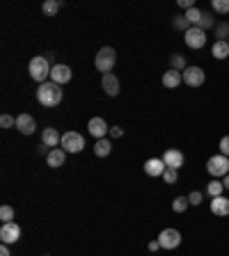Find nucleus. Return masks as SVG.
Returning a JSON list of instances; mask_svg holds the SVG:
<instances>
[{
  "mask_svg": "<svg viewBox=\"0 0 229 256\" xmlns=\"http://www.w3.org/2000/svg\"><path fill=\"white\" fill-rule=\"evenodd\" d=\"M37 101L44 108H55L62 103V87L53 80H46L44 85L37 87Z\"/></svg>",
  "mask_w": 229,
  "mask_h": 256,
  "instance_id": "1",
  "label": "nucleus"
},
{
  "mask_svg": "<svg viewBox=\"0 0 229 256\" xmlns=\"http://www.w3.org/2000/svg\"><path fill=\"white\" fill-rule=\"evenodd\" d=\"M28 71H30L32 80H37L39 85L46 83V78L51 75V71H53V67H51V62H48V57H32L30 60V67H28Z\"/></svg>",
  "mask_w": 229,
  "mask_h": 256,
  "instance_id": "2",
  "label": "nucleus"
},
{
  "mask_svg": "<svg viewBox=\"0 0 229 256\" xmlns=\"http://www.w3.org/2000/svg\"><path fill=\"white\" fill-rule=\"evenodd\" d=\"M114 62H117V53H114V48H110V46H103L99 53H96V57H94V67L99 69L101 73L106 75L113 71Z\"/></svg>",
  "mask_w": 229,
  "mask_h": 256,
  "instance_id": "3",
  "label": "nucleus"
},
{
  "mask_svg": "<svg viewBox=\"0 0 229 256\" xmlns=\"http://www.w3.org/2000/svg\"><path fill=\"white\" fill-rule=\"evenodd\" d=\"M206 172L211 174L213 179H225L229 174V158L227 156H222V153H218V156H211V158L206 160Z\"/></svg>",
  "mask_w": 229,
  "mask_h": 256,
  "instance_id": "4",
  "label": "nucleus"
},
{
  "mask_svg": "<svg viewBox=\"0 0 229 256\" xmlns=\"http://www.w3.org/2000/svg\"><path fill=\"white\" fill-rule=\"evenodd\" d=\"M60 146L67 151V153H80L85 146V137L80 135V133H76V130H69V133L62 135Z\"/></svg>",
  "mask_w": 229,
  "mask_h": 256,
  "instance_id": "5",
  "label": "nucleus"
},
{
  "mask_svg": "<svg viewBox=\"0 0 229 256\" xmlns=\"http://www.w3.org/2000/svg\"><path fill=\"white\" fill-rule=\"evenodd\" d=\"M19 238H21V226L16 222H7V224L0 226V240H2V245H14V242H19Z\"/></svg>",
  "mask_w": 229,
  "mask_h": 256,
  "instance_id": "6",
  "label": "nucleus"
},
{
  "mask_svg": "<svg viewBox=\"0 0 229 256\" xmlns=\"http://www.w3.org/2000/svg\"><path fill=\"white\" fill-rule=\"evenodd\" d=\"M158 242L163 249H176L181 245V234L176 229H163L158 236Z\"/></svg>",
  "mask_w": 229,
  "mask_h": 256,
  "instance_id": "7",
  "label": "nucleus"
},
{
  "mask_svg": "<svg viewBox=\"0 0 229 256\" xmlns=\"http://www.w3.org/2000/svg\"><path fill=\"white\" fill-rule=\"evenodd\" d=\"M181 75H183V83L188 85V87H199V85H204V80H206L204 69H199V67H188Z\"/></svg>",
  "mask_w": 229,
  "mask_h": 256,
  "instance_id": "8",
  "label": "nucleus"
},
{
  "mask_svg": "<svg viewBox=\"0 0 229 256\" xmlns=\"http://www.w3.org/2000/svg\"><path fill=\"white\" fill-rule=\"evenodd\" d=\"M183 39H186V46H188V48H204L206 46V32L202 30V28H197V25L186 32Z\"/></svg>",
  "mask_w": 229,
  "mask_h": 256,
  "instance_id": "9",
  "label": "nucleus"
},
{
  "mask_svg": "<svg viewBox=\"0 0 229 256\" xmlns=\"http://www.w3.org/2000/svg\"><path fill=\"white\" fill-rule=\"evenodd\" d=\"M87 130H90L92 137H96V140H103L106 133H110V126L106 124L103 117H92L90 124H87Z\"/></svg>",
  "mask_w": 229,
  "mask_h": 256,
  "instance_id": "10",
  "label": "nucleus"
},
{
  "mask_svg": "<svg viewBox=\"0 0 229 256\" xmlns=\"http://www.w3.org/2000/svg\"><path fill=\"white\" fill-rule=\"evenodd\" d=\"M16 130L23 135H32L37 130V121L32 119V114H19L16 117Z\"/></svg>",
  "mask_w": 229,
  "mask_h": 256,
  "instance_id": "11",
  "label": "nucleus"
},
{
  "mask_svg": "<svg viewBox=\"0 0 229 256\" xmlns=\"http://www.w3.org/2000/svg\"><path fill=\"white\" fill-rule=\"evenodd\" d=\"M51 80H53V83H57L62 87L64 83H69V80H71V69H69L67 64H53Z\"/></svg>",
  "mask_w": 229,
  "mask_h": 256,
  "instance_id": "12",
  "label": "nucleus"
},
{
  "mask_svg": "<svg viewBox=\"0 0 229 256\" xmlns=\"http://www.w3.org/2000/svg\"><path fill=\"white\" fill-rule=\"evenodd\" d=\"M183 153L179 149H168L165 153H163V163L168 167H172V169H181L183 167Z\"/></svg>",
  "mask_w": 229,
  "mask_h": 256,
  "instance_id": "13",
  "label": "nucleus"
},
{
  "mask_svg": "<svg viewBox=\"0 0 229 256\" xmlns=\"http://www.w3.org/2000/svg\"><path fill=\"white\" fill-rule=\"evenodd\" d=\"M101 87H103V91H106L108 96H117L119 94V80H117V75L106 73L101 78Z\"/></svg>",
  "mask_w": 229,
  "mask_h": 256,
  "instance_id": "14",
  "label": "nucleus"
},
{
  "mask_svg": "<svg viewBox=\"0 0 229 256\" xmlns=\"http://www.w3.org/2000/svg\"><path fill=\"white\" fill-rule=\"evenodd\" d=\"M168 169V165L160 158H149L145 163V174L147 176H163V172Z\"/></svg>",
  "mask_w": 229,
  "mask_h": 256,
  "instance_id": "15",
  "label": "nucleus"
},
{
  "mask_svg": "<svg viewBox=\"0 0 229 256\" xmlns=\"http://www.w3.org/2000/svg\"><path fill=\"white\" fill-rule=\"evenodd\" d=\"M211 213H213V215H220V218L229 215V199L227 197H215V199H211Z\"/></svg>",
  "mask_w": 229,
  "mask_h": 256,
  "instance_id": "16",
  "label": "nucleus"
},
{
  "mask_svg": "<svg viewBox=\"0 0 229 256\" xmlns=\"http://www.w3.org/2000/svg\"><path fill=\"white\" fill-rule=\"evenodd\" d=\"M64 158H67V151L64 149H51L46 153V163L51 167H62L64 165Z\"/></svg>",
  "mask_w": 229,
  "mask_h": 256,
  "instance_id": "17",
  "label": "nucleus"
},
{
  "mask_svg": "<svg viewBox=\"0 0 229 256\" xmlns=\"http://www.w3.org/2000/svg\"><path fill=\"white\" fill-rule=\"evenodd\" d=\"M41 142H44V146H57V144L62 142V135L55 130V128H44V133H41Z\"/></svg>",
  "mask_w": 229,
  "mask_h": 256,
  "instance_id": "18",
  "label": "nucleus"
},
{
  "mask_svg": "<svg viewBox=\"0 0 229 256\" xmlns=\"http://www.w3.org/2000/svg\"><path fill=\"white\" fill-rule=\"evenodd\" d=\"M181 83H183V75L179 73V71H174V69H170L168 73H163V85H165L168 90H174V87H179Z\"/></svg>",
  "mask_w": 229,
  "mask_h": 256,
  "instance_id": "19",
  "label": "nucleus"
},
{
  "mask_svg": "<svg viewBox=\"0 0 229 256\" xmlns=\"http://www.w3.org/2000/svg\"><path fill=\"white\" fill-rule=\"evenodd\" d=\"M110 151H113V144L108 142L106 137H103V140H96V144H94V156L106 158V156H110Z\"/></svg>",
  "mask_w": 229,
  "mask_h": 256,
  "instance_id": "20",
  "label": "nucleus"
},
{
  "mask_svg": "<svg viewBox=\"0 0 229 256\" xmlns=\"http://www.w3.org/2000/svg\"><path fill=\"white\" fill-rule=\"evenodd\" d=\"M211 53H213L215 60H225V57H229V41H215L213 48H211Z\"/></svg>",
  "mask_w": 229,
  "mask_h": 256,
  "instance_id": "21",
  "label": "nucleus"
},
{
  "mask_svg": "<svg viewBox=\"0 0 229 256\" xmlns=\"http://www.w3.org/2000/svg\"><path fill=\"white\" fill-rule=\"evenodd\" d=\"M206 192L211 195V199H215V197H222V192H225V185H222V181L213 179V181L206 185Z\"/></svg>",
  "mask_w": 229,
  "mask_h": 256,
  "instance_id": "22",
  "label": "nucleus"
},
{
  "mask_svg": "<svg viewBox=\"0 0 229 256\" xmlns=\"http://www.w3.org/2000/svg\"><path fill=\"white\" fill-rule=\"evenodd\" d=\"M170 64H172V69H174V71H179V73H183V71L188 69V64H186V57H183L181 53L172 55V57H170Z\"/></svg>",
  "mask_w": 229,
  "mask_h": 256,
  "instance_id": "23",
  "label": "nucleus"
},
{
  "mask_svg": "<svg viewBox=\"0 0 229 256\" xmlns=\"http://www.w3.org/2000/svg\"><path fill=\"white\" fill-rule=\"evenodd\" d=\"M202 14H204V12H199L197 7H192V9H188L183 16H186V18H188V23L195 28V25H199V21H202Z\"/></svg>",
  "mask_w": 229,
  "mask_h": 256,
  "instance_id": "24",
  "label": "nucleus"
},
{
  "mask_svg": "<svg viewBox=\"0 0 229 256\" xmlns=\"http://www.w3.org/2000/svg\"><path fill=\"white\" fill-rule=\"evenodd\" d=\"M57 9H60V2H57V0H46L44 5H41V12H44L46 16H55Z\"/></svg>",
  "mask_w": 229,
  "mask_h": 256,
  "instance_id": "25",
  "label": "nucleus"
},
{
  "mask_svg": "<svg viewBox=\"0 0 229 256\" xmlns=\"http://www.w3.org/2000/svg\"><path fill=\"white\" fill-rule=\"evenodd\" d=\"M191 206V201H188V197H176L174 201H172V211L174 213H186V208Z\"/></svg>",
  "mask_w": 229,
  "mask_h": 256,
  "instance_id": "26",
  "label": "nucleus"
},
{
  "mask_svg": "<svg viewBox=\"0 0 229 256\" xmlns=\"http://www.w3.org/2000/svg\"><path fill=\"white\" fill-rule=\"evenodd\" d=\"M215 37H218V41H227L229 39V23H218L215 25Z\"/></svg>",
  "mask_w": 229,
  "mask_h": 256,
  "instance_id": "27",
  "label": "nucleus"
},
{
  "mask_svg": "<svg viewBox=\"0 0 229 256\" xmlns=\"http://www.w3.org/2000/svg\"><path fill=\"white\" fill-rule=\"evenodd\" d=\"M172 25H174L176 30H183V32H188L192 28L191 23H188V18L186 16H174V21H172Z\"/></svg>",
  "mask_w": 229,
  "mask_h": 256,
  "instance_id": "28",
  "label": "nucleus"
},
{
  "mask_svg": "<svg viewBox=\"0 0 229 256\" xmlns=\"http://www.w3.org/2000/svg\"><path fill=\"white\" fill-rule=\"evenodd\" d=\"M0 219H2V224L14 222V208H12V206H2V208H0Z\"/></svg>",
  "mask_w": 229,
  "mask_h": 256,
  "instance_id": "29",
  "label": "nucleus"
},
{
  "mask_svg": "<svg viewBox=\"0 0 229 256\" xmlns=\"http://www.w3.org/2000/svg\"><path fill=\"white\" fill-rule=\"evenodd\" d=\"M215 25V21H213V14H209V12H204V14H202V21H199V25L197 28H202V30H209V28H213Z\"/></svg>",
  "mask_w": 229,
  "mask_h": 256,
  "instance_id": "30",
  "label": "nucleus"
},
{
  "mask_svg": "<svg viewBox=\"0 0 229 256\" xmlns=\"http://www.w3.org/2000/svg\"><path fill=\"white\" fill-rule=\"evenodd\" d=\"M211 7H213L215 12H220V14H227L229 12V0H213Z\"/></svg>",
  "mask_w": 229,
  "mask_h": 256,
  "instance_id": "31",
  "label": "nucleus"
},
{
  "mask_svg": "<svg viewBox=\"0 0 229 256\" xmlns=\"http://www.w3.org/2000/svg\"><path fill=\"white\" fill-rule=\"evenodd\" d=\"M176 172H179V169H172V167H168V169L163 172V181L170 183V185H172V183H176Z\"/></svg>",
  "mask_w": 229,
  "mask_h": 256,
  "instance_id": "32",
  "label": "nucleus"
},
{
  "mask_svg": "<svg viewBox=\"0 0 229 256\" xmlns=\"http://www.w3.org/2000/svg\"><path fill=\"white\" fill-rule=\"evenodd\" d=\"M0 126H2V128H12V126H16V119H14V117H9V114H2V117H0Z\"/></svg>",
  "mask_w": 229,
  "mask_h": 256,
  "instance_id": "33",
  "label": "nucleus"
},
{
  "mask_svg": "<svg viewBox=\"0 0 229 256\" xmlns=\"http://www.w3.org/2000/svg\"><path fill=\"white\" fill-rule=\"evenodd\" d=\"M188 201H191V206H199V203H202V192H197V190L191 192V195H188Z\"/></svg>",
  "mask_w": 229,
  "mask_h": 256,
  "instance_id": "34",
  "label": "nucleus"
},
{
  "mask_svg": "<svg viewBox=\"0 0 229 256\" xmlns=\"http://www.w3.org/2000/svg\"><path fill=\"white\" fill-rule=\"evenodd\" d=\"M220 153L229 158V135H227V137H222V140H220Z\"/></svg>",
  "mask_w": 229,
  "mask_h": 256,
  "instance_id": "35",
  "label": "nucleus"
},
{
  "mask_svg": "<svg viewBox=\"0 0 229 256\" xmlns=\"http://www.w3.org/2000/svg\"><path fill=\"white\" fill-rule=\"evenodd\" d=\"M110 135H113V137H122V135H124V130H122L119 126H113V128H110Z\"/></svg>",
  "mask_w": 229,
  "mask_h": 256,
  "instance_id": "36",
  "label": "nucleus"
},
{
  "mask_svg": "<svg viewBox=\"0 0 229 256\" xmlns=\"http://www.w3.org/2000/svg\"><path fill=\"white\" fill-rule=\"evenodd\" d=\"M158 247H160V242H158V240L149 242V252H158Z\"/></svg>",
  "mask_w": 229,
  "mask_h": 256,
  "instance_id": "37",
  "label": "nucleus"
},
{
  "mask_svg": "<svg viewBox=\"0 0 229 256\" xmlns=\"http://www.w3.org/2000/svg\"><path fill=\"white\" fill-rule=\"evenodd\" d=\"M0 256H12V254H9V247H7V245H2V247H0Z\"/></svg>",
  "mask_w": 229,
  "mask_h": 256,
  "instance_id": "38",
  "label": "nucleus"
},
{
  "mask_svg": "<svg viewBox=\"0 0 229 256\" xmlns=\"http://www.w3.org/2000/svg\"><path fill=\"white\" fill-rule=\"evenodd\" d=\"M222 185H225V190H229V174L225 176V179H222Z\"/></svg>",
  "mask_w": 229,
  "mask_h": 256,
  "instance_id": "39",
  "label": "nucleus"
},
{
  "mask_svg": "<svg viewBox=\"0 0 229 256\" xmlns=\"http://www.w3.org/2000/svg\"><path fill=\"white\" fill-rule=\"evenodd\" d=\"M227 41H229V39H227Z\"/></svg>",
  "mask_w": 229,
  "mask_h": 256,
  "instance_id": "40",
  "label": "nucleus"
}]
</instances>
